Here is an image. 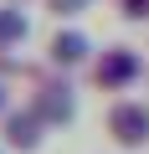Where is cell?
Here are the masks:
<instances>
[{"label":"cell","instance_id":"6da1fadb","mask_svg":"<svg viewBox=\"0 0 149 154\" xmlns=\"http://www.w3.org/2000/svg\"><path fill=\"white\" fill-rule=\"evenodd\" d=\"M113 134H118L123 144H144V139H149V113L134 108V103L113 108Z\"/></svg>","mask_w":149,"mask_h":154},{"label":"cell","instance_id":"7a4b0ae2","mask_svg":"<svg viewBox=\"0 0 149 154\" xmlns=\"http://www.w3.org/2000/svg\"><path fill=\"white\" fill-rule=\"evenodd\" d=\"M134 72H139V62H134L129 51H118V57H108V62H103V82H129Z\"/></svg>","mask_w":149,"mask_h":154},{"label":"cell","instance_id":"3957f363","mask_svg":"<svg viewBox=\"0 0 149 154\" xmlns=\"http://www.w3.org/2000/svg\"><path fill=\"white\" fill-rule=\"evenodd\" d=\"M82 46H88L82 36H62V41H57V57H62V62H77V57H82Z\"/></svg>","mask_w":149,"mask_h":154},{"label":"cell","instance_id":"277c9868","mask_svg":"<svg viewBox=\"0 0 149 154\" xmlns=\"http://www.w3.org/2000/svg\"><path fill=\"white\" fill-rule=\"evenodd\" d=\"M21 31H26V26H21L16 16H0V41H5V36H21Z\"/></svg>","mask_w":149,"mask_h":154},{"label":"cell","instance_id":"5b68a950","mask_svg":"<svg viewBox=\"0 0 149 154\" xmlns=\"http://www.w3.org/2000/svg\"><path fill=\"white\" fill-rule=\"evenodd\" d=\"M57 5H62V11H77V5H82V0H57Z\"/></svg>","mask_w":149,"mask_h":154}]
</instances>
